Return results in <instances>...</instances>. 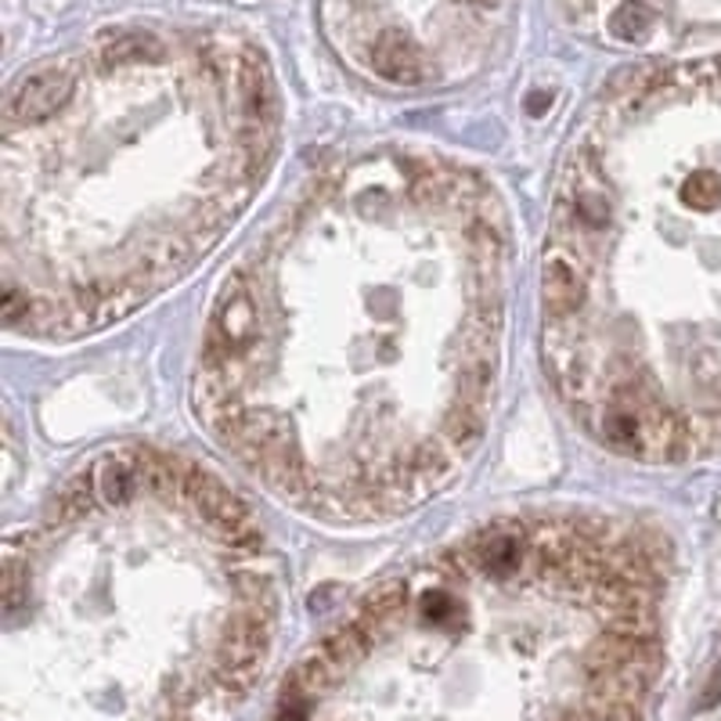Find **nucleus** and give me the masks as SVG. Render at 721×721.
<instances>
[{"mask_svg":"<svg viewBox=\"0 0 721 721\" xmlns=\"http://www.w3.org/2000/svg\"><path fill=\"white\" fill-rule=\"evenodd\" d=\"M73 94V73L69 69H40V73L26 76L22 84L8 94L4 120L8 123H40L51 112H58Z\"/></svg>","mask_w":721,"mask_h":721,"instance_id":"1","label":"nucleus"},{"mask_svg":"<svg viewBox=\"0 0 721 721\" xmlns=\"http://www.w3.org/2000/svg\"><path fill=\"white\" fill-rule=\"evenodd\" d=\"M372 65H375V73L394 80V84H419L422 80V51L416 47V40L397 29H389L375 40Z\"/></svg>","mask_w":721,"mask_h":721,"instance_id":"2","label":"nucleus"},{"mask_svg":"<svg viewBox=\"0 0 721 721\" xmlns=\"http://www.w3.org/2000/svg\"><path fill=\"white\" fill-rule=\"evenodd\" d=\"M137 469H141V452H116L109 458H101V462L94 466V480H98V502L123 505V502L134 498V491L141 488Z\"/></svg>","mask_w":721,"mask_h":721,"instance_id":"3","label":"nucleus"},{"mask_svg":"<svg viewBox=\"0 0 721 721\" xmlns=\"http://www.w3.org/2000/svg\"><path fill=\"white\" fill-rule=\"evenodd\" d=\"M94 505H98V480H94V469L76 472L73 480L58 491L55 498V519L58 524H73V519L87 516Z\"/></svg>","mask_w":721,"mask_h":721,"instance_id":"4","label":"nucleus"},{"mask_svg":"<svg viewBox=\"0 0 721 721\" xmlns=\"http://www.w3.org/2000/svg\"><path fill=\"white\" fill-rule=\"evenodd\" d=\"M152 58H163V44L152 33H130V37H120L101 47V69L152 62Z\"/></svg>","mask_w":721,"mask_h":721,"instance_id":"5","label":"nucleus"},{"mask_svg":"<svg viewBox=\"0 0 721 721\" xmlns=\"http://www.w3.org/2000/svg\"><path fill=\"white\" fill-rule=\"evenodd\" d=\"M685 206L693 209H714L721 203V177L718 173H693L682 188Z\"/></svg>","mask_w":721,"mask_h":721,"instance_id":"6","label":"nucleus"},{"mask_svg":"<svg viewBox=\"0 0 721 721\" xmlns=\"http://www.w3.org/2000/svg\"><path fill=\"white\" fill-rule=\"evenodd\" d=\"M646 26H649V15H646V8H638V4H624L610 22L613 37H621V40H642Z\"/></svg>","mask_w":721,"mask_h":721,"instance_id":"7","label":"nucleus"},{"mask_svg":"<svg viewBox=\"0 0 721 721\" xmlns=\"http://www.w3.org/2000/svg\"><path fill=\"white\" fill-rule=\"evenodd\" d=\"M477 4H494V0H477Z\"/></svg>","mask_w":721,"mask_h":721,"instance_id":"8","label":"nucleus"}]
</instances>
